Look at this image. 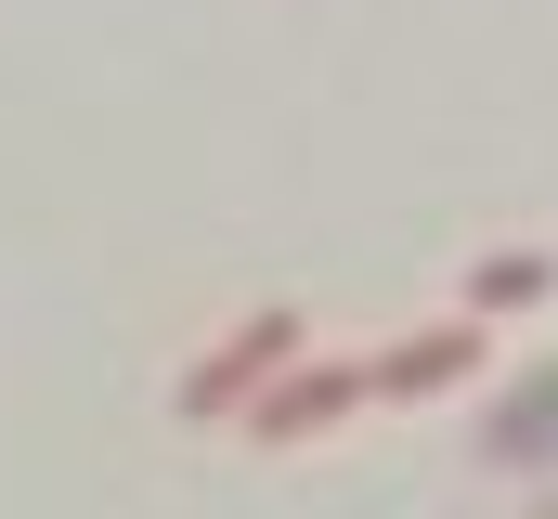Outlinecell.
Segmentation results:
<instances>
[{"label":"cell","mask_w":558,"mask_h":519,"mask_svg":"<svg viewBox=\"0 0 558 519\" xmlns=\"http://www.w3.org/2000/svg\"><path fill=\"white\" fill-rule=\"evenodd\" d=\"M546 286H558V260H546V248H494L481 273H468V325H494V312H533Z\"/></svg>","instance_id":"4"},{"label":"cell","mask_w":558,"mask_h":519,"mask_svg":"<svg viewBox=\"0 0 558 519\" xmlns=\"http://www.w3.org/2000/svg\"><path fill=\"white\" fill-rule=\"evenodd\" d=\"M364 402H377V389H364V364H312V351H299V364H286V377L260 389L234 429H247V442H312V429H338V415H364Z\"/></svg>","instance_id":"2"},{"label":"cell","mask_w":558,"mask_h":519,"mask_svg":"<svg viewBox=\"0 0 558 519\" xmlns=\"http://www.w3.org/2000/svg\"><path fill=\"white\" fill-rule=\"evenodd\" d=\"M481 377V325L454 312V325H428V338H390L377 364H364V389L377 402H428V389H468Z\"/></svg>","instance_id":"3"},{"label":"cell","mask_w":558,"mask_h":519,"mask_svg":"<svg viewBox=\"0 0 558 519\" xmlns=\"http://www.w3.org/2000/svg\"><path fill=\"white\" fill-rule=\"evenodd\" d=\"M299 351H312V312H286V299H274V312H247V325H234L221 351H195V364H182L169 415H195V429L221 415V429H234V415H247V402H260V389H274Z\"/></svg>","instance_id":"1"}]
</instances>
